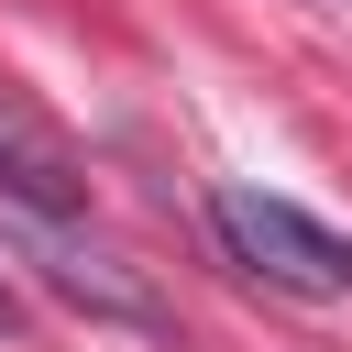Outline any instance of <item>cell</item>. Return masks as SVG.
I'll return each mask as SVG.
<instances>
[{
	"mask_svg": "<svg viewBox=\"0 0 352 352\" xmlns=\"http://www.w3.org/2000/svg\"><path fill=\"white\" fill-rule=\"evenodd\" d=\"M11 330H22V297H11V275H0V341H11Z\"/></svg>",
	"mask_w": 352,
	"mask_h": 352,
	"instance_id": "cell-4",
	"label": "cell"
},
{
	"mask_svg": "<svg viewBox=\"0 0 352 352\" xmlns=\"http://www.w3.org/2000/svg\"><path fill=\"white\" fill-rule=\"evenodd\" d=\"M0 253L22 264V275H44L77 319H99V330H132V341H176V308L99 242V231H77L66 209H33V198H0Z\"/></svg>",
	"mask_w": 352,
	"mask_h": 352,
	"instance_id": "cell-1",
	"label": "cell"
},
{
	"mask_svg": "<svg viewBox=\"0 0 352 352\" xmlns=\"http://www.w3.org/2000/svg\"><path fill=\"white\" fill-rule=\"evenodd\" d=\"M0 198L66 209V220H77V198H88V187H77V165L55 154V132H44V121H33V110H22L11 88H0Z\"/></svg>",
	"mask_w": 352,
	"mask_h": 352,
	"instance_id": "cell-3",
	"label": "cell"
},
{
	"mask_svg": "<svg viewBox=\"0 0 352 352\" xmlns=\"http://www.w3.org/2000/svg\"><path fill=\"white\" fill-rule=\"evenodd\" d=\"M209 220H220V242H231L264 286H286V297H352V231L308 220L297 198H275V187H220Z\"/></svg>",
	"mask_w": 352,
	"mask_h": 352,
	"instance_id": "cell-2",
	"label": "cell"
}]
</instances>
